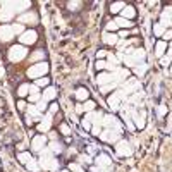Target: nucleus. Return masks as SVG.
<instances>
[{
    "instance_id": "2eb2a0df",
    "label": "nucleus",
    "mask_w": 172,
    "mask_h": 172,
    "mask_svg": "<svg viewBox=\"0 0 172 172\" xmlns=\"http://www.w3.org/2000/svg\"><path fill=\"white\" fill-rule=\"evenodd\" d=\"M97 165L100 167V169H103V167H108V165H110V157L105 155V153H100V155L97 157Z\"/></svg>"
},
{
    "instance_id": "473e14b6",
    "label": "nucleus",
    "mask_w": 172,
    "mask_h": 172,
    "mask_svg": "<svg viewBox=\"0 0 172 172\" xmlns=\"http://www.w3.org/2000/svg\"><path fill=\"white\" fill-rule=\"evenodd\" d=\"M26 165H28V169H29V170H33V172H36V170L40 169V165H38V164H36V162H35V160H33V158L29 160V162L26 164Z\"/></svg>"
},
{
    "instance_id": "6ab92c4d",
    "label": "nucleus",
    "mask_w": 172,
    "mask_h": 172,
    "mask_svg": "<svg viewBox=\"0 0 172 172\" xmlns=\"http://www.w3.org/2000/svg\"><path fill=\"white\" fill-rule=\"evenodd\" d=\"M112 79H114V76H112V74H107V72H103V74H100V76L97 78V83H98L100 86H107L108 83L112 81Z\"/></svg>"
},
{
    "instance_id": "412c9836",
    "label": "nucleus",
    "mask_w": 172,
    "mask_h": 172,
    "mask_svg": "<svg viewBox=\"0 0 172 172\" xmlns=\"http://www.w3.org/2000/svg\"><path fill=\"white\" fill-rule=\"evenodd\" d=\"M103 42L107 43V45H115V43H117V35H115V33H105V35H103Z\"/></svg>"
},
{
    "instance_id": "9b49d317",
    "label": "nucleus",
    "mask_w": 172,
    "mask_h": 172,
    "mask_svg": "<svg viewBox=\"0 0 172 172\" xmlns=\"http://www.w3.org/2000/svg\"><path fill=\"white\" fill-rule=\"evenodd\" d=\"M131 117H133V120H134V124H136V127L143 129V127H145V119H146V112L143 110L141 114H138V112H131Z\"/></svg>"
},
{
    "instance_id": "423d86ee",
    "label": "nucleus",
    "mask_w": 172,
    "mask_h": 172,
    "mask_svg": "<svg viewBox=\"0 0 172 172\" xmlns=\"http://www.w3.org/2000/svg\"><path fill=\"white\" fill-rule=\"evenodd\" d=\"M19 40H21L23 45H31V43H35L36 40H38V35H36L35 29H29V31H24L23 35L19 36Z\"/></svg>"
},
{
    "instance_id": "7c9ffc66",
    "label": "nucleus",
    "mask_w": 172,
    "mask_h": 172,
    "mask_svg": "<svg viewBox=\"0 0 172 172\" xmlns=\"http://www.w3.org/2000/svg\"><path fill=\"white\" fill-rule=\"evenodd\" d=\"M28 93H29V86L28 85H21L19 90H17V95H19V97H26Z\"/></svg>"
},
{
    "instance_id": "f257e3e1",
    "label": "nucleus",
    "mask_w": 172,
    "mask_h": 172,
    "mask_svg": "<svg viewBox=\"0 0 172 172\" xmlns=\"http://www.w3.org/2000/svg\"><path fill=\"white\" fill-rule=\"evenodd\" d=\"M146 57V52L143 48H136V50H131V53H127V55H124V62H126V65H134L136 67L138 64H141V60Z\"/></svg>"
},
{
    "instance_id": "5701e85b",
    "label": "nucleus",
    "mask_w": 172,
    "mask_h": 172,
    "mask_svg": "<svg viewBox=\"0 0 172 172\" xmlns=\"http://www.w3.org/2000/svg\"><path fill=\"white\" fill-rule=\"evenodd\" d=\"M165 48H167V43L165 42H158L155 45V55L157 57H162L164 52H165Z\"/></svg>"
},
{
    "instance_id": "09e8293b",
    "label": "nucleus",
    "mask_w": 172,
    "mask_h": 172,
    "mask_svg": "<svg viewBox=\"0 0 172 172\" xmlns=\"http://www.w3.org/2000/svg\"><path fill=\"white\" fill-rule=\"evenodd\" d=\"M69 169H71V170H76V172H81L79 165H76V164H71V165H69Z\"/></svg>"
},
{
    "instance_id": "e433bc0d",
    "label": "nucleus",
    "mask_w": 172,
    "mask_h": 172,
    "mask_svg": "<svg viewBox=\"0 0 172 172\" xmlns=\"http://www.w3.org/2000/svg\"><path fill=\"white\" fill-rule=\"evenodd\" d=\"M50 79L48 78H40L38 81H36V86H48Z\"/></svg>"
},
{
    "instance_id": "2f4dec72",
    "label": "nucleus",
    "mask_w": 172,
    "mask_h": 172,
    "mask_svg": "<svg viewBox=\"0 0 172 172\" xmlns=\"http://www.w3.org/2000/svg\"><path fill=\"white\" fill-rule=\"evenodd\" d=\"M28 114H29V117H38V115H40V110L36 108V105H29Z\"/></svg>"
},
{
    "instance_id": "603ef678",
    "label": "nucleus",
    "mask_w": 172,
    "mask_h": 172,
    "mask_svg": "<svg viewBox=\"0 0 172 172\" xmlns=\"http://www.w3.org/2000/svg\"><path fill=\"white\" fill-rule=\"evenodd\" d=\"M57 112V105H52V107H50V114H55Z\"/></svg>"
},
{
    "instance_id": "0eeeda50",
    "label": "nucleus",
    "mask_w": 172,
    "mask_h": 172,
    "mask_svg": "<svg viewBox=\"0 0 172 172\" xmlns=\"http://www.w3.org/2000/svg\"><path fill=\"white\" fill-rule=\"evenodd\" d=\"M115 152H117V155H120V157H129L131 153H133V150H131V145L127 143V141H119V143L115 145Z\"/></svg>"
},
{
    "instance_id": "20e7f679",
    "label": "nucleus",
    "mask_w": 172,
    "mask_h": 172,
    "mask_svg": "<svg viewBox=\"0 0 172 172\" xmlns=\"http://www.w3.org/2000/svg\"><path fill=\"white\" fill-rule=\"evenodd\" d=\"M26 55H28V50L24 45H14L12 48L9 50V58L12 62H21Z\"/></svg>"
},
{
    "instance_id": "58836bf2",
    "label": "nucleus",
    "mask_w": 172,
    "mask_h": 172,
    "mask_svg": "<svg viewBox=\"0 0 172 172\" xmlns=\"http://www.w3.org/2000/svg\"><path fill=\"white\" fill-rule=\"evenodd\" d=\"M105 67H108V64L105 60H97V69L98 71H103Z\"/></svg>"
},
{
    "instance_id": "3c124183",
    "label": "nucleus",
    "mask_w": 172,
    "mask_h": 172,
    "mask_svg": "<svg viewBox=\"0 0 172 172\" xmlns=\"http://www.w3.org/2000/svg\"><path fill=\"white\" fill-rule=\"evenodd\" d=\"M83 127H85V129H90V127H91L90 126V120H86V119L83 120Z\"/></svg>"
},
{
    "instance_id": "37998d69",
    "label": "nucleus",
    "mask_w": 172,
    "mask_h": 172,
    "mask_svg": "<svg viewBox=\"0 0 172 172\" xmlns=\"http://www.w3.org/2000/svg\"><path fill=\"white\" fill-rule=\"evenodd\" d=\"M36 108H38L40 112H42V110H45V108H47V102H45V100H42L38 105H36Z\"/></svg>"
},
{
    "instance_id": "9d476101",
    "label": "nucleus",
    "mask_w": 172,
    "mask_h": 172,
    "mask_svg": "<svg viewBox=\"0 0 172 172\" xmlns=\"http://www.w3.org/2000/svg\"><path fill=\"white\" fill-rule=\"evenodd\" d=\"M100 138L103 141H108V143H114V141L119 140V131H114V129H107L103 133H100Z\"/></svg>"
},
{
    "instance_id": "39448f33",
    "label": "nucleus",
    "mask_w": 172,
    "mask_h": 172,
    "mask_svg": "<svg viewBox=\"0 0 172 172\" xmlns=\"http://www.w3.org/2000/svg\"><path fill=\"white\" fill-rule=\"evenodd\" d=\"M124 98H126V93H124V91H115L114 95H110V97H108V107L112 108V110H117V108H119V105H120V102L124 100Z\"/></svg>"
},
{
    "instance_id": "1a4fd4ad",
    "label": "nucleus",
    "mask_w": 172,
    "mask_h": 172,
    "mask_svg": "<svg viewBox=\"0 0 172 172\" xmlns=\"http://www.w3.org/2000/svg\"><path fill=\"white\" fill-rule=\"evenodd\" d=\"M14 16V10H12V7H10V3L9 2H5V3H2V9H0V21H9L10 17Z\"/></svg>"
},
{
    "instance_id": "4be33fe9",
    "label": "nucleus",
    "mask_w": 172,
    "mask_h": 172,
    "mask_svg": "<svg viewBox=\"0 0 172 172\" xmlns=\"http://www.w3.org/2000/svg\"><path fill=\"white\" fill-rule=\"evenodd\" d=\"M88 97H90V91H88L86 88H79V90L76 91V98H78V100L86 102V100H88Z\"/></svg>"
},
{
    "instance_id": "c756f323",
    "label": "nucleus",
    "mask_w": 172,
    "mask_h": 172,
    "mask_svg": "<svg viewBox=\"0 0 172 172\" xmlns=\"http://www.w3.org/2000/svg\"><path fill=\"white\" fill-rule=\"evenodd\" d=\"M95 107H97V105H95V102L88 100L86 103L83 105V110H85V112H93V110H95Z\"/></svg>"
},
{
    "instance_id": "cd10ccee",
    "label": "nucleus",
    "mask_w": 172,
    "mask_h": 172,
    "mask_svg": "<svg viewBox=\"0 0 172 172\" xmlns=\"http://www.w3.org/2000/svg\"><path fill=\"white\" fill-rule=\"evenodd\" d=\"M164 33H165V29H164V26L160 23L153 26V35H155V36H164Z\"/></svg>"
},
{
    "instance_id": "c85d7f7f",
    "label": "nucleus",
    "mask_w": 172,
    "mask_h": 172,
    "mask_svg": "<svg viewBox=\"0 0 172 172\" xmlns=\"http://www.w3.org/2000/svg\"><path fill=\"white\" fill-rule=\"evenodd\" d=\"M146 69H148V65H146L145 62H141V64L136 65V74H138V76H143L145 72H146Z\"/></svg>"
},
{
    "instance_id": "79ce46f5",
    "label": "nucleus",
    "mask_w": 172,
    "mask_h": 172,
    "mask_svg": "<svg viewBox=\"0 0 172 172\" xmlns=\"http://www.w3.org/2000/svg\"><path fill=\"white\" fill-rule=\"evenodd\" d=\"M67 7H69V9H79V7H81V2H69L67 3Z\"/></svg>"
},
{
    "instance_id": "49530a36",
    "label": "nucleus",
    "mask_w": 172,
    "mask_h": 172,
    "mask_svg": "<svg viewBox=\"0 0 172 172\" xmlns=\"http://www.w3.org/2000/svg\"><path fill=\"white\" fill-rule=\"evenodd\" d=\"M170 62H172V58H170L169 55H167V57H164V58H162V65H169V64H170Z\"/></svg>"
},
{
    "instance_id": "ea45409f",
    "label": "nucleus",
    "mask_w": 172,
    "mask_h": 172,
    "mask_svg": "<svg viewBox=\"0 0 172 172\" xmlns=\"http://www.w3.org/2000/svg\"><path fill=\"white\" fill-rule=\"evenodd\" d=\"M60 133L65 134V136H69V134H71V129H69L67 124H62V126H60Z\"/></svg>"
},
{
    "instance_id": "a19ab883",
    "label": "nucleus",
    "mask_w": 172,
    "mask_h": 172,
    "mask_svg": "<svg viewBox=\"0 0 172 172\" xmlns=\"http://www.w3.org/2000/svg\"><path fill=\"white\" fill-rule=\"evenodd\" d=\"M117 28H119V26L115 24V21H110V23H107V29H108V31H115Z\"/></svg>"
},
{
    "instance_id": "ddd939ff",
    "label": "nucleus",
    "mask_w": 172,
    "mask_h": 172,
    "mask_svg": "<svg viewBox=\"0 0 172 172\" xmlns=\"http://www.w3.org/2000/svg\"><path fill=\"white\" fill-rule=\"evenodd\" d=\"M160 24H162L164 28H165V26H172V9H170V7H167L165 12L162 14V23H160Z\"/></svg>"
},
{
    "instance_id": "72a5a7b5",
    "label": "nucleus",
    "mask_w": 172,
    "mask_h": 172,
    "mask_svg": "<svg viewBox=\"0 0 172 172\" xmlns=\"http://www.w3.org/2000/svg\"><path fill=\"white\" fill-rule=\"evenodd\" d=\"M12 31H14V35H23V33H24L23 24H14V26H12Z\"/></svg>"
},
{
    "instance_id": "4468645a",
    "label": "nucleus",
    "mask_w": 172,
    "mask_h": 172,
    "mask_svg": "<svg viewBox=\"0 0 172 172\" xmlns=\"http://www.w3.org/2000/svg\"><path fill=\"white\" fill-rule=\"evenodd\" d=\"M36 21H38V17H36V14L35 12H26V14H23V16H19V23H31V24H35Z\"/></svg>"
},
{
    "instance_id": "c9c22d12",
    "label": "nucleus",
    "mask_w": 172,
    "mask_h": 172,
    "mask_svg": "<svg viewBox=\"0 0 172 172\" xmlns=\"http://www.w3.org/2000/svg\"><path fill=\"white\" fill-rule=\"evenodd\" d=\"M50 150H52L53 153H60L62 152V146H60V143H52V145H50Z\"/></svg>"
},
{
    "instance_id": "f8f14e48",
    "label": "nucleus",
    "mask_w": 172,
    "mask_h": 172,
    "mask_svg": "<svg viewBox=\"0 0 172 172\" xmlns=\"http://www.w3.org/2000/svg\"><path fill=\"white\" fill-rule=\"evenodd\" d=\"M138 88H140V83H138V79H127L126 85H124V93H133V91H136Z\"/></svg>"
},
{
    "instance_id": "c03bdc74",
    "label": "nucleus",
    "mask_w": 172,
    "mask_h": 172,
    "mask_svg": "<svg viewBox=\"0 0 172 172\" xmlns=\"http://www.w3.org/2000/svg\"><path fill=\"white\" fill-rule=\"evenodd\" d=\"M103 57H107V52H105V50H98V52H97V58L100 60V58H103Z\"/></svg>"
},
{
    "instance_id": "8fccbe9b",
    "label": "nucleus",
    "mask_w": 172,
    "mask_h": 172,
    "mask_svg": "<svg viewBox=\"0 0 172 172\" xmlns=\"http://www.w3.org/2000/svg\"><path fill=\"white\" fill-rule=\"evenodd\" d=\"M17 108H19V110H24V108H26V103H24V102H19V103H17Z\"/></svg>"
},
{
    "instance_id": "a211bd4d",
    "label": "nucleus",
    "mask_w": 172,
    "mask_h": 172,
    "mask_svg": "<svg viewBox=\"0 0 172 172\" xmlns=\"http://www.w3.org/2000/svg\"><path fill=\"white\" fill-rule=\"evenodd\" d=\"M45 136H36L35 140H33V150H36V152H42V148H45Z\"/></svg>"
},
{
    "instance_id": "aec40b11",
    "label": "nucleus",
    "mask_w": 172,
    "mask_h": 172,
    "mask_svg": "<svg viewBox=\"0 0 172 172\" xmlns=\"http://www.w3.org/2000/svg\"><path fill=\"white\" fill-rule=\"evenodd\" d=\"M50 126H52V114H48L45 120H42V122H40L38 129L43 133V131H48V129H50Z\"/></svg>"
},
{
    "instance_id": "6e6552de",
    "label": "nucleus",
    "mask_w": 172,
    "mask_h": 172,
    "mask_svg": "<svg viewBox=\"0 0 172 172\" xmlns=\"http://www.w3.org/2000/svg\"><path fill=\"white\" fill-rule=\"evenodd\" d=\"M12 38H14L12 26H9V24H2V26H0V42H10Z\"/></svg>"
},
{
    "instance_id": "a878e982",
    "label": "nucleus",
    "mask_w": 172,
    "mask_h": 172,
    "mask_svg": "<svg viewBox=\"0 0 172 172\" xmlns=\"http://www.w3.org/2000/svg\"><path fill=\"white\" fill-rule=\"evenodd\" d=\"M124 7H126V3H122V2H114V3H110V12H112V14L122 12Z\"/></svg>"
},
{
    "instance_id": "de8ad7c7",
    "label": "nucleus",
    "mask_w": 172,
    "mask_h": 172,
    "mask_svg": "<svg viewBox=\"0 0 172 172\" xmlns=\"http://www.w3.org/2000/svg\"><path fill=\"white\" fill-rule=\"evenodd\" d=\"M164 38H165V40H172V29H169V31L164 33Z\"/></svg>"
},
{
    "instance_id": "4c0bfd02",
    "label": "nucleus",
    "mask_w": 172,
    "mask_h": 172,
    "mask_svg": "<svg viewBox=\"0 0 172 172\" xmlns=\"http://www.w3.org/2000/svg\"><path fill=\"white\" fill-rule=\"evenodd\" d=\"M43 55H45V53H43V50H36V52L31 55V60H38V58H42Z\"/></svg>"
},
{
    "instance_id": "f704fd0d",
    "label": "nucleus",
    "mask_w": 172,
    "mask_h": 172,
    "mask_svg": "<svg viewBox=\"0 0 172 172\" xmlns=\"http://www.w3.org/2000/svg\"><path fill=\"white\" fill-rule=\"evenodd\" d=\"M19 160L23 164H28L29 160H31V155H29V153H19Z\"/></svg>"
},
{
    "instance_id": "b1692460",
    "label": "nucleus",
    "mask_w": 172,
    "mask_h": 172,
    "mask_svg": "<svg viewBox=\"0 0 172 172\" xmlns=\"http://www.w3.org/2000/svg\"><path fill=\"white\" fill-rule=\"evenodd\" d=\"M55 90H53V88H47V90L45 91H43V100H45V102H48V100H53V98H55Z\"/></svg>"
},
{
    "instance_id": "864d4df0",
    "label": "nucleus",
    "mask_w": 172,
    "mask_h": 172,
    "mask_svg": "<svg viewBox=\"0 0 172 172\" xmlns=\"http://www.w3.org/2000/svg\"><path fill=\"white\" fill-rule=\"evenodd\" d=\"M170 74H172V67H170Z\"/></svg>"
},
{
    "instance_id": "f3484780",
    "label": "nucleus",
    "mask_w": 172,
    "mask_h": 172,
    "mask_svg": "<svg viewBox=\"0 0 172 172\" xmlns=\"http://www.w3.org/2000/svg\"><path fill=\"white\" fill-rule=\"evenodd\" d=\"M134 16H136V10H134L133 5H126L122 9V17H124V19L131 21V19H134Z\"/></svg>"
},
{
    "instance_id": "a18cd8bd",
    "label": "nucleus",
    "mask_w": 172,
    "mask_h": 172,
    "mask_svg": "<svg viewBox=\"0 0 172 172\" xmlns=\"http://www.w3.org/2000/svg\"><path fill=\"white\" fill-rule=\"evenodd\" d=\"M167 114V107L165 105H160L158 107V115H165Z\"/></svg>"
},
{
    "instance_id": "f03ea898",
    "label": "nucleus",
    "mask_w": 172,
    "mask_h": 172,
    "mask_svg": "<svg viewBox=\"0 0 172 172\" xmlns=\"http://www.w3.org/2000/svg\"><path fill=\"white\" fill-rule=\"evenodd\" d=\"M47 72H48V64H47V62H38V64L31 65V67L28 69V78L40 79V78H45Z\"/></svg>"
},
{
    "instance_id": "7ed1b4c3",
    "label": "nucleus",
    "mask_w": 172,
    "mask_h": 172,
    "mask_svg": "<svg viewBox=\"0 0 172 172\" xmlns=\"http://www.w3.org/2000/svg\"><path fill=\"white\" fill-rule=\"evenodd\" d=\"M40 167H43V169H47V170H57L58 169V164H57V160L53 158L52 155H50V152L48 150H45V152H42V158H40Z\"/></svg>"
},
{
    "instance_id": "dca6fc26",
    "label": "nucleus",
    "mask_w": 172,
    "mask_h": 172,
    "mask_svg": "<svg viewBox=\"0 0 172 172\" xmlns=\"http://www.w3.org/2000/svg\"><path fill=\"white\" fill-rule=\"evenodd\" d=\"M9 3H10V7H12L14 14L21 12L23 9H29V7H31V3H29V2H9Z\"/></svg>"
},
{
    "instance_id": "bb28decb",
    "label": "nucleus",
    "mask_w": 172,
    "mask_h": 172,
    "mask_svg": "<svg viewBox=\"0 0 172 172\" xmlns=\"http://www.w3.org/2000/svg\"><path fill=\"white\" fill-rule=\"evenodd\" d=\"M115 24L119 28H131L133 24H131V21H127V19H124V17H119V19H115Z\"/></svg>"
},
{
    "instance_id": "393cba45",
    "label": "nucleus",
    "mask_w": 172,
    "mask_h": 172,
    "mask_svg": "<svg viewBox=\"0 0 172 172\" xmlns=\"http://www.w3.org/2000/svg\"><path fill=\"white\" fill-rule=\"evenodd\" d=\"M29 100H31V102H38L40 100L38 86H29Z\"/></svg>"
}]
</instances>
